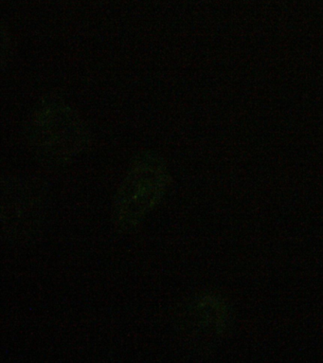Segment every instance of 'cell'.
Wrapping results in <instances>:
<instances>
[{
  "mask_svg": "<svg viewBox=\"0 0 323 363\" xmlns=\"http://www.w3.org/2000/svg\"><path fill=\"white\" fill-rule=\"evenodd\" d=\"M170 174L156 154L137 157L123 179L113 202V222L122 230L133 229L164 199Z\"/></svg>",
  "mask_w": 323,
  "mask_h": 363,
  "instance_id": "cell-1",
  "label": "cell"
},
{
  "mask_svg": "<svg viewBox=\"0 0 323 363\" xmlns=\"http://www.w3.org/2000/svg\"><path fill=\"white\" fill-rule=\"evenodd\" d=\"M32 122L30 140L50 159L69 160L80 153L88 142L82 121L62 104H47L39 109Z\"/></svg>",
  "mask_w": 323,
  "mask_h": 363,
  "instance_id": "cell-2",
  "label": "cell"
}]
</instances>
